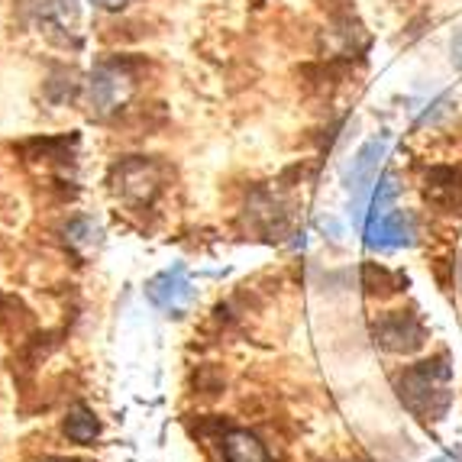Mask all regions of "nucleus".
<instances>
[{
  "instance_id": "1a4fd4ad",
  "label": "nucleus",
  "mask_w": 462,
  "mask_h": 462,
  "mask_svg": "<svg viewBox=\"0 0 462 462\" xmlns=\"http://www.w3.org/2000/svg\"><path fill=\"white\" fill-rule=\"evenodd\" d=\"M224 459L226 462H269V449L263 439L249 430H226L224 437Z\"/></svg>"
},
{
  "instance_id": "423d86ee",
  "label": "nucleus",
  "mask_w": 462,
  "mask_h": 462,
  "mask_svg": "<svg viewBox=\"0 0 462 462\" xmlns=\"http://www.w3.org/2000/svg\"><path fill=\"white\" fill-rule=\"evenodd\" d=\"M120 185H116V194H124L130 204H146V200L155 198L159 191V175H155V165L146 162V159H133V162L120 165Z\"/></svg>"
},
{
  "instance_id": "f8f14e48",
  "label": "nucleus",
  "mask_w": 462,
  "mask_h": 462,
  "mask_svg": "<svg viewBox=\"0 0 462 462\" xmlns=\"http://www.w3.org/2000/svg\"><path fill=\"white\" fill-rule=\"evenodd\" d=\"M94 7H100V10H124L130 0H91Z\"/></svg>"
},
{
  "instance_id": "f03ea898",
  "label": "nucleus",
  "mask_w": 462,
  "mask_h": 462,
  "mask_svg": "<svg viewBox=\"0 0 462 462\" xmlns=\"http://www.w3.org/2000/svg\"><path fill=\"white\" fill-rule=\"evenodd\" d=\"M394 198V181L392 178H382L378 181V191L375 200H372V214H369V224H365V243L369 249H394V246H404L411 243L414 236V220H411L404 210H392Z\"/></svg>"
},
{
  "instance_id": "2eb2a0df",
  "label": "nucleus",
  "mask_w": 462,
  "mask_h": 462,
  "mask_svg": "<svg viewBox=\"0 0 462 462\" xmlns=\"http://www.w3.org/2000/svg\"><path fill=\"white\" fill-rule=\"evenodd\" d=\"M437 462H453V459H437Z\"/></svg>"
},
{
  "instance_id": "39448f33",
  "label": "nucleus",
  "mask_w": 462,
  "mask_h": 462,
  "mask_svg": "<svg viewBox=\"0 0 462 462\" xmlns=\"http://www.w3.org/2000/svg\"><path fill=\"white\" fill-rule=\"evenodd\" d=\"M133 91V81L130 75H126L120 65H104V69L94 71L91 78V104L97 110H116L120 104H124L126 97H130Z\"/></svg>"
},
{
  "instance_id": "6e6552de",
  "label": "nucleus",
  "mask_w": 462,
  "mask_h": 462,
  "mask_svg": "<svg viewBox=\"0 0 462 462\" xmlns=\"http://www.w3.org/2000/svg\"><path fill=\"white\" fill-rule=\"evenodd\" d=\"M427 198L449 214H462V171L433 169L427 175Z\"/></svg>"
},
{
  "instance_id": "0eeeda50",
  "label": "nucleus",
  "mask_w": 462,
  "mask_h": 462,
  "mask_svg": "<svg viewBox=\"0 0 462 462\" xmlns=\"http://www.w3.org/2000/svg\"><path fill=\"white\" fill-rule=\"evenodd\" d=\"M388 149V139H369L363 149H359V155L353 159V169H349L346 175V188L353 191V198H363L365 188L375 181L378 175V162H382V155H385Z\"/></svg>"
},
{
  "instance_id": "4468645a",
  "label": "nucleus",
  "mask_w": 462,
  "mask_h": 462,
  "mask_svg": "<svg viewBox=\"0 0 462 462\" xmlns=\"http://www.w3.org/2000/svg\"><path fill=\"white\" fill-rule=\"evenodd\" d=\"M49 462H75V459H49Z\"/></svg>"
},
{
  "instance_id": "ddd939ff",
  "label": "nucleus",
  "mask_w": 462,
  "mask_h": 462,
  "mask_svg": "<svg viewBox=\"0 0 462 462\" xmlns=\"http://www.w3.org/2000/svg\"><path fill=\"white\" fill-rule=\"evenodd\" d=\"M453 62H456V65H459V69H462V30H459V32H456V36H453Z\"/></svg>"
},
{
  "instance_id": "f257e3e1",
  "label": "nucleus",
  "mask_w": 462,
  "mask_h": 462,
  "mask_svg": "<svg viewBox=\"0 0 462 462\" xmlns=\"http://www.w3.org/2000/svg\"><path fill=\"white\" fill-rule=\"evenodd\" d=\"M398 398L414 411L420 420H439L449 408V359L437 356L417 363L398 375Z\"/></svg>"
},
{
  "instance_id": "9d476101",
  "label": "nucleus",
  "mask_w": 462,
  "mask_h": 462,
  "mask_svg": "<svg viewBox=\"0 0 462 462\" xmlns=\"http://www.w3.org/2000/svg\"><path fill=\"white\" fill-rule=\"evenodd\" d=\"M65 433H69L71 443H81V447L94 443V439H97V433H100L97 414H94L91 408H85V404L71 408L69 417H65Z\"/></svg>"
},
{
  "instance_id": "7ed1b4c3",
  "label": "nucleus",
  "mask_w": 462,
  "mask_h": 462,
  "mask_svg": "<svg viewBox=\"0 0 462 462\" xmlns=\"http://www.w3.org/2000/svg\"><path fill=\"white\" fill-rule=\"evenodd\" d=\"M375 343L388 353H414L427 343V327L411 310H392L375 320Z\"/></svg>"
},
{
  "instance_id": "20e7f679",
  "label": "nucleus",
  "mask_w": 462,
  "mask_h": 462,
  "mask_svg": "<svg viewBox=\"0 0 462 462\" xmlns=\"http://www.w3.org/2000/svg\"><path fill=\"white\" fill-rule=\"evenodd\" d=\"M146 294L155 308L169 310V314H185L194 300V285L188 278L185 265H171V269L159 272L146 285Z\"/></svg>"
},
{
  "instance_id": "9b49d317",
  "label": "nucleus",
  "mask_w": 462,
  "mask_h": 462,
  "mask_svg": "<svg viewBox=\"0 0 462 462\" xmlns=\"http://www.w3.org/2000/svg\"><path fill=\"white\" fill-rule=\"evenodd\" d=\"M363 278H365L369 294H392V291H398V285H401V278L392 275L388 269H382V265H365Z\"/></svg>"
}]
</instances>
